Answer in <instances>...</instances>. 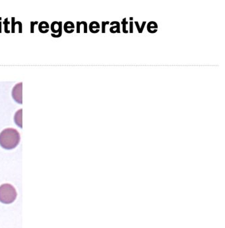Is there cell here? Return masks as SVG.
I'll use <instances>...</instances> for the list:
<instances>
[{"mask_svg":"<svg viewBox=\"0 0 225 228\" xmlns=\"http://www.w3.org/2000/svg\"><path fill=\"white\" fill-rule=\"evenodd\" d=\"M20 139V134L15 129H5L0 133V145L6 150H11L17 147Z\"/></svg>","mask_w":225,"mask_h":228,"instance_id":"cell-1","label":"cell"},{"mask_svg":"<svg viewBox=\"0 0 225 228\" xmlns=\"http://www.w3.org/2000/svg\"><path fill=\"white\" fill-rule=\"evenodd\" d=\"M17 198L16 190L10 184H3L0 186V202L4 204H11Z\"/></svg>","mask_w":225,"mask_h":228,"instance_id":"cell-2","label":"cell"},{"mask_svg":"<svg viewBox=\"0 0 225 228\" xmlns=\"http://www.w3.org/2000/svg\"><path fill=\"white\" fill-rule=\"evenodd\" d=\"M23 83H19L13 87L12 90V96L15 101L20 104H23Z\"/></svg>","mask_w":225,"mask_h":228,"instance_id":"cell-3","label":"cell"},{"mask_svg":"<svg viewBox=\"0 0 225 228\" xmlns=\"http://www.w3.org/2000/svg\"><path fill=\"white\" fill-rule=\"evenodd\" d=\"M61 26H62V23H61V22L58 23L56 21L53 22L51 25L52 31L53 32L54 34H57V33L59 34H58V37H60L61 35V30H62Z\"/></svg>","mask_w":225,"mask_h":228,"instance_id":"cell-4","label":"cell"},{"mask_svg":"<svg viewBox=\"0 0 225 228\" xmlns=\"http://www.w3.org/2000/svg\"><path fill=\"white\" fill-rule=\"evenodd\" d=\"M22 113H23V110L20 109L16 112L15 115V118H14V120H15V122L16 125H18L20 128L23 127Z\"/></svg>","mask_w":225,"mask_h":228,"instance_id":"cell-5","label":"cell"},{"mask_svg":"<svg viewBox=\"0 0 225 228\" xmlns=\"http://www.w3.org/2000/svg\"><path fill=\"white\" fill-rule=\"evenodd\" d=\"M158 25L154 21H150L147 25V30L149 33L154 34L157 32Z\"/></svg>","mask_w":225,"mask_h":228,"instance_id":"cell-6","label":"cell"},{"mask_svg":"<svg viewBox=\"0 0 225 228\" xmlns=\"http://www.w3.org/2000/svg\"><path fill=\"white\" fill-rule=\"evenodd\" d=\"M89 30L92 33H98L100 30V25H99L98 23L96 21H92L90 23L89 25Z\"/></svg>","mask_w":225,"mask_h":228,"instance_id":"cell-7","label":"cell"},{"mask_svg":"<svg viewBox=\"0 0 225 228\" xmlns=\"http://www.w3.org/2000/svg\"><path fill=\"white\" fill-rule=\"evenodd\" d=\"M64 30H65L67 33H72L74 31L75 29V25L74 23L71 21L66 22L63 26Z\"/></svg>","mask_w":225,"mask_h":228,"instance_id":"cell-8","label":"cell"},{"mask_svg":"<svg viewBox=\"0 0 225 228\" xmlns=\"http://www.w3.org/2000/svg\"><path fill=\"white\" fill-rule=\"evenodd\" d=\"M110 25H114L115 26L114 27L112 26V27L110 28V31L112 33H120V30H119V28H120V25H119V23L118 21H112V23H110Z\"/></svg>","mask_w":225,"mask_h":228,"instance_id":"cell-9","label":"cell"},{"mask_svg":"<svg viewBox=\"0 0 225 228\" xmlns=\"http://www.w3.org/2000/svg\"><path fill=\"white\" fill-rule=\"evenodd\" d=\"M39 30L40 33H42L43 34L48 33L49 30V25L48 24V23L46 21L41 22L39 25Z\"/></svg>","mask_w":225,"mask_h":228,"instance_id":"cell-10","label":"cell"},{"mask_svg":"<svg viewBox=\"0 0 225 228\" xmlns=\"http://www.w3.org/2000/svg\"><path fill=\"white\" fill-rule=\"evenodd\" d=\"M146 23H147L146 21H143L141 27H139V23L137 22V21H135V24L136 27H137V30H138V33H143V29H144V27H145V25H146Z\"/></svg>","mask_w":225,"mask_h":228,"instance_id":"cell-11","label":"cell"},{"mask_svg":"<svg viewBox=\"0 0 225 228\" xmlns=\"http://www.w3.org/2000/svg\"><path fill=\"white\" fill-rule=\"evenodd\" d=\"M122 26H123V33H125V34H127L128 33V30L126 29V25L127 24V22L126 21V18H124L122 20Z\"/></svg>","mask_w":225,"mask_h":228,"instance_id":"cell-12","label":"cell"},{"mask_svg":"<svg viewBox=\"0 0 225 228\" xmlns=\"http://www.w3.org/2000/svg\"><path fill=\"white\" fill-rule=\"evenodd\" d=\"M110 22L109 21H106V22H102V33H106V26L107 25H110Z\"/></svg>","mask_w":225,"mask_h":228,"instance_id":"cell-13","label":"cell"},{"mask_svg":"<svg viewBox=\"0 0 225 228\" xmlns=\"http://www.w3.org/2000/svg\"><path fill=\"white\" fill-rule=\"evenodd\" d=\"M133 22L130 21V33H133Z\"/></svg>","mask_w":225,"mask_h":228,"instance_id":"cell-14","label":"cell"}]
</instances>
